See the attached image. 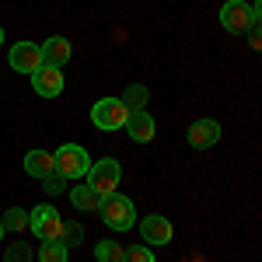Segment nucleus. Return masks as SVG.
Listing matches in <instances>:
<instances>
[{
    "label": "nucleus",
    "mask_w": 262,
    "mask_h": 262,
    "mask_svg": "<svg viewBox=\"0 0 262 262\" xmlns=\"http://www.w3.org/2000/svg\"><path fill=\"white\" fill-rule=\"evenodd\" d=\"M63 227L67 224L60 221V210L42 203L35 210H28V231L39 238V242H63Z\"/></svg>",
    "instance_id": "1"
},
{
    "label": "nucleus",
    "mask_w": 262,
    "mask_h": 262,
    "mask_svg": "<svg viewBox=\"0 0 262 262\" xmlns=\"http://www.w3.org/2000/svg\"><path fill=\"white\" fill-rule=\"evenodd\" d=\"M53 158H56V175H63L67 182L88 179V171H91V158H88V150L77 147V143H63Z\"/></svg>",
    "instance_id": "2"
},
{
    "label": "nucleus",
    "mask_w": 262,
    "mask_h": 262,
    "mask_svg": "<svg viewBox=\"0 0 262 262\" xmlns=\"http://www.w3.org/2000/svg\"><path fill=\"white\" fill-rule=\"evenodd\" d=\"M101 221L108 224L112 231H129L133 224H137V210H133V200H126L119 192H112V196H105L98 206Z\"/></svg>",
    "instance_id": "3"
},
{
    "label": "nucleus",
    "mask_w": 262,
    "mask_h": 262,
    "mask_svg": "<svg viewBox=\"0 0 262 262\" xmlns=\"http://www.w3.org/2000/svg\"><path fill=\"white\" fill-rule=\"evenodd\" d=\"M91 122L105 129V133H112V129H122L126 122H129V108L122 105V98H101L91 105Z\"/></svg>",
    "instance_id": "4"
},
{
    "label": "nucleus",
    "mask_w": 262,
    "mask_h": 262,
    "mask_svg": "<svg viewBox=\"0 0 262 262\" xmlns=\"http://www.w3.org/2000/svg\"><path fill=\"white\" fill-rule=\"evenodd\" d=\"M122 182V168L116 158H101V161H91V171H88V185L101 192V196H112Z\"/></svg>",
    "instance_id": "5"
},
{
    "label": "nucleus",
    "mask_w": 262,
    "mask_h": 262,
    "mask_svg": "<svg viewBox=\"0 0 262 262\" xmlns=\"http://www.w3.org/2000/svg\"><path fill=\"white\" fill-rule=\"evenodd\" d=\"M221 25H224V32H231V35H248V28L255 25L252 7H248L245 0H238V4H224L221 7Z\"/></svg>",
    "instance_id": "6"
},
{
    "label": "nucleus",
    "mask_w": 262,
    "mask_h": 262,
    "mask_svg": "<svg viewBox=\"0 0 262 262\" xmlns=\"http://www.w3.org/2000/svg\"><path fill=\"white\" fill-rule=\"evenodd\" d=\"M39 67H42V46H35V42H18V46L11 49V70L32 77Z\"/></svg>",
    "instance_id": "7"
},
{
    "label": "nucleus",
    "mask_w": 262,
    "mask_h": 262,
    "mask_svg": "<svg viewBox=\"0 0 262 262\" xmlns=\"http://www.w3.org/2000/svg\"><path fill=\"white\" fill-rule=\"evenodd\" d=\"M221 122L217 119H196L192 126H189V133H185V140H189V147H196V150H206V147H213V143L221 140Z\"/></svg>",
    "instance_id": "8"
},
{
    "label": "nucleus",
    "mask_w": 262,
    "mask_h": 262,
    "mask_svg": "<svg viewBox=\"0 0 262 262\" xmlns=\"http://www.w3.org/2000/svg\"><path fill=\"white\" fill-rule=\"evenodd\" d=\"M140 234H143V242H147V245H168L171 238H175V227H171L168 217L150 213V217H143V221H140Z\"/></svg>",
    "instance_id": "9"
},
{
    "label": "nucleus",
    "mask_w": 262,
    "mask_h": 262,
    "mask_svg": "<svg viewBox=\"0 0 262 262\" xmlns=\"http://www.w3.org/2000/svg\"><path fill=\"white\" fill-rule=\"evenodd\" d=\"M32 88H35V95H42V98H56V95L63 91V74H60V67L42 63L39 70L32 74Z\"/></svg>",
    "instance_id": "10"
},
{
    "label": "nucleus",
    "mask_w": 262,
    "mask_h": 262,
    "mask_svg": "<svg viewBox=\"0 0 262 262\" xmlns=\"http://www.w3.org/2000/svg\"><path fill=\"white\" fill-rule=\"evenodd\" d=\"M74 56V49H70V39H63V35H53V39L42 42V63H49V67H63V63Z\"/></svg>",
    "instance_id": "11"
},
{
    "label": "nucleus",
    "mask_w": 262,
    "mask_h": 262,
    "mask_svg": "<svg viewBox=\"0 0 262 262\" xmlns=\"http://www.w3.org/2000/svg\"><path fill=\"white\" fill-rule=\"evenodd\" d=\"M25 171L32 179H49V175H56V158L46 154V150H28L25 154Z\"/></svg>",
    "instance_id": "12"
},
{
    "label": "nucleus",
    "mask_w": 262,
    "mask_h": 262,
    "mask_svg": "<svg viewBox=\"0 0 262 262\" xmlns=\"http://www.w3.org/2000/svg\"><path fill=\"white\" fill-rule=\"evenodd\" d=\"M126 129H129V137L137 143H150L154 140V119H150V112H129V122H126Z\"/></svg>",
    "instance_id": "13"
},
{
    "label": "nucleus",
    "mask_w": 262,
    "mask_h": 262,
    "mask_svg": "<svg viewBox=\"0 0 262 262\" xmlns=\"http://www.w3.org/2000/svg\"><path fill=\"white\" fill-rule=\"evenodd\" d=\"M101 200H105V196H101V192H95L88 182H84V185H77V189H70V203H74L81 213H91V210H98Z\"/></svg>",
    "instance_id": "14"
},
{
    "label": "nucleus",
    "mask_w": 262,
    "mask_h": 262,
    "mask_svg": "<svg viewBox=\"0 0 262 262\" xmlns=\"http://www.w3.org/2000/svg\"><path fill=\"white\" fill-rule=\"evenodd\" d=\"M95 259L98 262H122L126 259V248L119 242H98L95 245Z\"/></svg>",
    "instance_id": "15"
},
{
    "label": "nucleus",
    "mask_w": 262,
    "mask_h": 262,
    "mask_svg": "<svg viewBox=\"0 0 262 262\" xmlns=\"http://www.w3.org/2000/svg\"><path fill=\"white\" fill-rule=\"evenodd\" d=\"M122 105H126L129 112H143V105H147V88H143V84H129L126 95H122Z\"/></svg>",
    "instance_id": "16"
},
{
    "label": "nucleus",
    "mask_w": 262,
    "mask_h": 262,
    "mask_svg": "<svg viewBox=\"0 0 262 262\" xmlns=\"http://www.w3.org/2000/svg\"><path fill=\"white\" fill-rule=\"evenodd\" d=\"M0 224H4V231H28V210L11 206V210L0 217Z\"/></svg>",
    "instance_id": "17"
},
{
    "label": "nucleus",
    "mask_w": 262,
    "mask_h": 262,
    "mask_svg": "<svg viewBox=\"0 0 262 262\" xmlns=\"http://www.w3.org/2000/svg\"><path fill=\"white\" fill-rule=\"evenodd\" d=\"M39 262H67V245L63 242H42Z\"/></svg>",
    "instance_id": "18"
},
{
    "label": "nucleus",
    "mask_w": 262,
    "mask_h": 262,
    "mask_svg": "<svg viewBox=\"0 0 262 262\" xmlns=\"http://www.w3.org/2000/svg\"><path fill=\"white\" fill-rule=\"evenodd\" d=\"M42 192H46V196H60V192H67V179H63V175L42 179Z\"/></svg>",
    "instance_id": "19"
},
{
    "label": "nucleus",
    "mask_w": 262,
    "mask_h": 262,
    "mask_svg": "<svg viewBox=\"0 0 262 262\" xmlns=\"http://www.w3.org/2000/svg\"><path fill=\"white\" fill-rule=\"evenodd\" d=\"M4 262H32L28 245H7V255H4Z\"/></svg>",
    "instance_id": "20"
},
{
    "label": "nucleus",
    "mask_w": 262,
    "mask_h": 262,
    "mask_svg": "<svg viewBox=\"0 0 262 262\" xmlns=\"http://www.w3.org/2000/svg\"><path fill=\"white\" fill-rule=\"evenodd\" d=\"M122 262H154V252L143 248V245H133V248H126V259Z\"/></svg>",
    "instance_id": "21"
},
{
    "label": "nucleus",
    "mask_w": 262,
    "mask_h": 262,
    "mask_svg": "<svg viewBox=\"0 0 262 262\" xmlns=\"http://www.w3.org/2000/svg\"><path fill=\"white\" fill-rule=\"evenodd\" d=\"M81 238H84V227H81V224L70 221L67 227H63V245H67V248H70V245H77Z\"/></svg>",
    "instance_id": "22"
},
{
    "label": "nucleus",
    "mask_w": 262,
    "mask_h": 262,
    "mask_svg": "<svg viewBox=\"0 0 262 262\" xmlns=\"http://www.w3.org/2000/svg\"><path fill=\"white\" fill-rule=\"evenodd\" d=\"M248 46H252L255 53H262V25H252V28H248Z\"/></svg>",
    "instance_id": "23"
},
{
    "label": "nucleus",
    "mask_w": 262,
    "mask_h": 262,
    "mask_svg": "<svg viewBox=\"0 0 262 262\" xmlns=\"http://www.w3.org/2000/svg\"><path fill=\"white\" fill-rule=\"evenodd\" d=\"M252 18L262 25V0H255V4H252Z\"/></svg>",
    "instance_id": "24"
},
{
    "label": "nucleus",
    "mask_w": 262,
    "mask_h": 262,
    "mask_svg": "<svg viewBox=\"0 0 262 262\" xmlns=\"http://www.w3.org/2000/svg\"><path fill=\"white\" fill-rule=\"evenodd\" d=\"M0 46H4V28H0Z\"/></svg>",
    "instance_id": "25"
},
{
    "label": "nucleus",
    "mask_w": 262,
    "mask_h": 262,
    "mask_svg": "<svg viewBox=\"0 0 262 262\" xmlns=\"http://www.w3.org/2000/svg\"><path fill=\"white\" fill-rule=\"evenodd\" d=\"M224 4H238V0H224Z\"/></svg>",
    "instance_id": "26"
},
{
    "label": "nucleus",
    "mask_w": 262,
    "mask_h": 262,
    "mask_svg": "<svg viewBox=\"0 0 262 262\" xmlns=\"http://www.w3.org/2000/svg\"><path fill=\"white\" fill-rule=\"evenodd\" d=\"M0 238H4V224H0Z\"/></svg>",
    "instance_id": "27"
}]
</instances>
